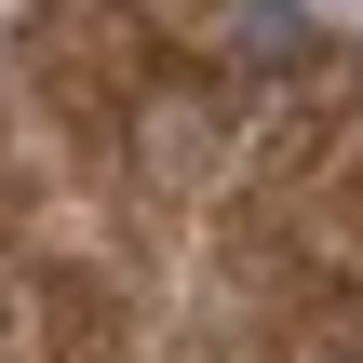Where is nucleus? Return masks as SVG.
Segmentation results:
<instances>
[{
    "label": "nucleus",
    "mask_w": 363,
    "mask_h": 363,
    "mask_svg": "<svg viewBox=\"0 0 363 363\" xmlns=\"http://www.w3.org/2000/svg\"><path fill=\"white\" fill-rule=\"evenodd\" d=\"M229 40H242L256 67H296V54H310V13H296V0H229Z\"/></svg>",
    "instance_id": "1"
},
{
    "label": "nucleus",
    "mask_w": 363,
    "mask_h": 363,
    "mask_svg": "<svg viewBox=\"0 0 363 363\" xmlns=\"http://www.w3.org/2000/svg\"><path fill=\"white\" fill-rule=\"evenodd\" d=\"M0 363H13V350H0Z\"/></svg>",
    "instance_id": "2"
}]
</instances>
